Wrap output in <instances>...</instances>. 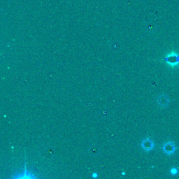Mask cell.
Wrapping results in <instances>:
<instances>
[{"instance_id": "1", "label": "cell", "mask_w": 179, "mask_h": 179, "mask_svg": "<svg viewBox=\"0 0 179 179\" xmlns=\"http://www.w3.org/2000/svg\"><path fill=\"white\" fill-rule=\"evenodd\" d=\"M164 60L169 66L174 67L176 66H178L179 64V55L174 51H172L171 53L166 55V57L164 58Z\"/></svg>"}, {"instance_id": "2", "label": "cell", "mask_w": 179, "mask_h": 179, "mask_svg": "<svg viewBox=\"0 0 179 179\" xmlns=\"http://www.w3.org/2000/svg\"><path fill=\"white\" fill-rule=\"evenodd\" d=\"M162 149L163 151L165 152V153L169 155H171L175 153L176 151V147L174 141H169L163 144Z\"/></svg>"}, {"instance_id": "3", "label": "cell", "mask_w": 179, "mask_h": 179, "mask_svg": "<svg viewBox=\"0 0 179 179\" xmlns=\"http://www.w3.org/2000/svg\"><path fill=\"white\" fill-rule=\"evenodd\" d=\"M155 146L154 142L152 141V139L150 138H147L144 139L141 143V147L142 149L145 151H151L153 149Z\"/></svg>"}, {"instance_id": "4", "label": "cell", "mask_w": 179, "mask_h": 179, "mask_svg": "<svg viewBox=\"0 0 179 179\" xmlns=\"http://www.w3.org/2000/svg\"><path fill=\"white\" fill-rule=\"evenodd\" d=\"M170 102V99L166 94H160L158 98V103L161 107H167Z\"/></svg>"}, {"instance_id": "5", "label": "cell", "mask_w": 179, "mask_h": 179, "mask_svg": "<svg viewBox=\"0 0 179 179\" xmlns=\"http://www.w3.org/2000/svg\"><path fill=\"white\" fill-rule=\"evenodd\" d=\"M178 170L177 168L176 167L171 168V170H170V173H171L172 175H176V174H178Z\"/></svg>"}, {"instance_id": "6", "label": "cell", "mask_w": 179, "mask_h": 179, "mask_svg": "<svg viewBox=\"0 0 179 179\" xmlns=\"http://www.w3.org/2000/svg\"><path fill=\"white\" fill-rule=\"evenodd\" d=\"M97 174L96 173H94V174H93V177H97Z\"/></svg>"}]
</instances>
